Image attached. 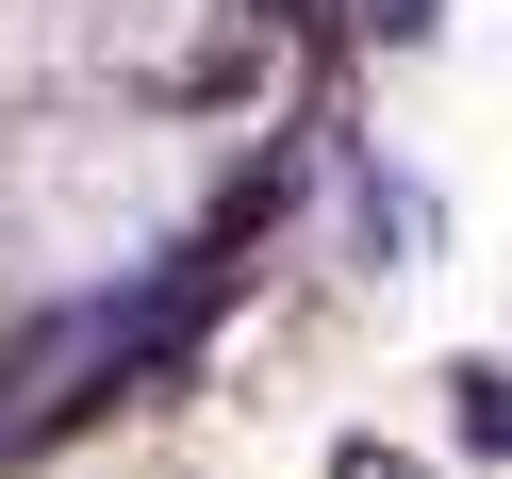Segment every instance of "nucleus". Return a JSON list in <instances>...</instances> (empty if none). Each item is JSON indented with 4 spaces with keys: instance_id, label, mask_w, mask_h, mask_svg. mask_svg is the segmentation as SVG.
<instances>
[{
    "instance_id": "f257e3e1",
    "label": "nucleus",
    "mask_w": 512,
    "mask_h": 479,
    "mask_svg": "<svg viewBox=\"0 0 512 479\" xmlns=\"http://www.w3.org/2000/svg\"><path fill=\"white\" fill-rule=\"evenodd\" d=\"M446 397H463V446H479V463H512V364H463Z\"/></svg>"
},
{
    "instance_id": "f03ea898",
    "label": "nucleus",
    "mask_w": 512,
    "mask_h": 479,
    "mask_svg": "<svg viewBox=\"0 0 512 479\" xmlns=\"http://www.w3.org/2000/svg\"><path fill=\"white\" fill-rule=\"evenodd\" d=\"M446 34V0H364V50H430Z\"/></svg>"
}]
</instances>
